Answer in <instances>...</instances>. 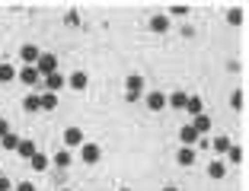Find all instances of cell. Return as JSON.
Wrapping results in <instances>:
<instances>
[{
	"instance_id": "cell-3",
	"label": "cell",
	"mask_w": 249,
	"mask_h": 191,
	"mask_svg": "<svg viewBox=\"0 0 249 191\" xmlns=\"http://www.w3.org/2000/svg\"><path fill=\"white\" fill-rule=\"evenodd\" d=\"M36 70L42 77L58 74V58H54V54H48V51H42V54H38V61H36Z\"/></svg>"
},
{
	"instance_id": "cell-32",
	"label": "cell",
	"mask_w": 249,
	"mask_h": 191,
	"mask_svg": "<svg viewBox=\"0 0 249 191\" xmlns=\"http://www.w3.org/2000/svg\"><path fill=\"white\" fill-rule=\"evenodd\" d=\"M10 188H13V182L7 175H0V191H10Z\"/></svg>"
},
{
	"instance_id": "cell-24",
	"label": "cell",
	"mask_w": 249,
	"mask_h": 191,
	"mask_svg": "<svg viewBox=\"0 0 249 191\" xmlns=\"http://www.w3.org/2000/svg\"><path fill=\"white\" fill-rule=\"evenodd\" d=\"M227 156H230V162H233V166H240V162L246 159V153H243V147H236V143H230Z\"/></svg>"
},
{
	"instance_id": "cell-2",
	"label": "cell",
	"mask_w": 249,
	"mask_h": 191,
	"mask_svg": "<svg viewBox=\"0 0 249 191\" xmlns=\"http://www.w3.org/2000/svg\"><path fill=\"white\" fill-rule=\"evenodd\" d=\"M80 159L87 162V166H96V162L103 159V147H99V143H89V140H83V143H80Z\"/></svg>"
},
{
	"instance_id": "cell-13",
	"label": "cell",
	"mask_w": 249,
	"mask_h": 191,
	"mask_svg": "<svg viewBox=\"0 0 249 191\" xmlns=\"http://www.w3.org/2000/svg\"><path fill=\"white\" fill-rule=\"evenodd\" d=\"M38 54H42V51H38L36 45H22V48H19V58L26 61V64H36V61H38Z\"/></svg>"
},
{
	"instance_id": "cell-29",
	"label": "cell",
	"mask_w": 249,
	"mask_h": 191,
	"mask_svg": "<svg viewBox=\"0 0 249 191\" xmlns=\"http://www.w3.org/2000/svg\"><path fill=\"white\" fill-rule=\"evenodd\" d=\"M64 22H67V26H80V13H77V10H71V13L64 16Z\"/></svg>"
},
{
	"instance_id": "cell-9",
	"label": "cell",
	"mask_w": 249,
	"mask_h": 191,
	"mask_svg": "<svg viewBox=\"0 0 249 191\" xmlns=\"http://www.w3.org/2000/svg\"><path fill=\"white\" fill-rule=\"evenodd\" d=\"M192 127L198 131V137H205V134L211 131V118H208V115H195V118H192Z\"/></svg>"
},
{
	"instance_id": "cell-17",
	"label": "cell",
	"mask_w": 249,
	"mask_h": 191,
	"mask_svg": "<svg viewBox=\"0 0 249 191\" xmlns=\"http://www.w3.org/2000/svg\"><path fill=\"white\" fill-rule=\"evenodd\" d=\"M54 166H58V169H67V166H73L71 150H61V153H54Z\"/></svg>"
},
{
	"instance_id": "cell-20",
	"label": "cell",
	"mask_w": 249,
	"mask_h": 191,
	"mask_svg": "<svg viewBox=\"0 0 249 191\" xmlns=\"http://www.w3.org/2000/svg\"><path fill=\"white\" fill-rule=\"evenodd\" d=\"M19 143H22V137H19V134H13V131H10L7 137L0 140V147H3V150H16V147H19Z\"/></svg>"
},
{
	"instance_id": "cell-35",
	"label": "cell",
	"mask_w": 249,
	"mask_h": 191,
	"mask_svg": "<svg viewBox=\"0 0 249 191\" xmlns=\"http://www.w3.org/2000/svg\"><path fill=\"white\" fill-rule=\"evenodd\" d=\"M61 191H71V188H61Z\"/></svg>"
},
{
	"instance_id": "cell-6",
	"label": "cell",
	"mask_w": 249,
	"mask_h": 191,
	"mask_svg": "<svg viewBox=\"0 0 249 191\" xmlns=\"http://www.w3.org/2000/svg\"><path fill=\"white\" fill-rule=\"evenodd\" d=\"M19 80L26 83V86H36V83L42 80V74H38V70H36V64H26V67H22V70H19Z\"/></svg>"
},
{
	"instance_id": "cell-18",
	"label": "cell",
	"mask_w": 249,
	"mask_h": 191,
	"mask_svg": "<svg viewBox=\"0 0 249 191\" xmlns=\"http://www.w3.org/2000/svg\"><path fill=\"white\" fill-rule=\"evenodd\" d=\"M176 159H179V166H192V162H195V150H192V147H179Z\"/></svg>"
},
{
	"instance_id": "cell-31",
	"label": "cell",
	"mask_w": 249,
	"mask_h": 191,
	"mask_svg": "<svg viewBox=\"0 0 249 191\" xmlns=\"http://www.w3.org/2000/svg\"><path fill=\"white\" fill-rule=\"evenodd\" d=\"M13 191H36V185H32V182H19Z\"/></svg>"
},
{
	"instance_id": "cell-11",
	"label": "cell",
	"mask_w": 249,
	"mask_h": 191,
	"mask_svg": "<svg viewBox=\"0 0 249 191\" xmlns=\"http://www.w3.org/2000/svg\"><path fill=\"white\" fill-rule=\"evenodd\" d=\"M179 140H182V147H192V143H198L201 137H198V131H195L192 125H185L182 131H179Z\"/></svg>"
},
{
	"instance_id": "cell-23",
	"label": "cell",
	"mask_w": 249,
	"mask_h": 191,
	"mask_svg": "<svg viewBox=\"0 0 249 191\" xmlns=\"http://www.w3.org/2000/svg\"><path fill=\"white\" fill-rule=\"evenodd\" d=\"M29 166H32L36 172H45V169H48V156H45V153H36V156L29 159Z\"/></svg>"
},
{
	"instance_id": "cell-22",
	"label": "cell",
	"mask_w": 249,
	"mask_h": 191,
	"mask_svg": "<svg viewBox=\"0 0 249 191\" xmlns=\"http://www.w3.org/2000/svg\"><path fill=\"white\" fill-rule=\"evenodd\" d=\"M45 86H48V93H54V89L64 86V77H61V74H48V77H45Z\"/></svg>"
},
{
	"instance_id": "cell-16",
	"label": "cell",
	"mask_w": 249,
	"mask_h": 191,
	"mask_svg": "<svg viewBox=\"0 0 249 191\" xmlns=\"http://www.w3.org/2000/svg\"><path fill=\"white\" fill-rule=\"evenodd\" d=\"M38 102H42V111H54V109H58V96H54V93H42V96H38Z\"/></svg>"
},
{
	"instance_id": "cell-25",
	"label": "cell",
	"mask_w": 249,
	"mask_h": 191,
	"mask_svg": "<svg viewBox=\"0 0 249 191\" xmlns=\"http://www.w3.org/2000/svg\"><path fill=\"white\" fill-rule=\"evenodd\" d=\"M10 80H16L13 64H0V83H10Z\"/></svg>"
},
{
	"instance_id": "cell-30",
	"label": "cell",
	"mask_w": 249,
	"mask_h": 191,
	"mask_svg": "<svg viewBox=\"0 0 249 191\" xmlns=\"http://www.w3.org/2000/svg\"><path fill=\"white\" fill-rule=\"evenodd\" d=\"M7 134H10V121H7V118H0V140L7 137Z\"/></svg>"
},
{
	"instance_id": "cell-4",
	"label": "cell",
	"mask_w": 249,
	"mask_h": 191,
	"mask_svg": "<svg viewBox=\"0 0 249 191\" xmlns=\"http://www.w3.org/2000/svg\"><path fill=\"white\" fill-rule=\"evenodd\" d=\"M144 102L150 111H163L166 109V93H160V89H150V93L144 96Z\"/></svg>"
},
{
	"instance_id": "cell-14",
	"label": "cell",
	"mask_w": 249,
	"mask_h": 191,
	"mask_svg": "<svg viewBox=\"0 0 249 191\" xmlns=\"http://www.w3.org/2000/svg\"><path fill=\"white\" fill-rule=\"evenodd\" d=\"M150 29H154V32H166V29H169V16H166V13L150 16Z\"/></svg>"
},
{
	"instance_id": "cell-33",
	"label": "cell",
	"mask_w": 249,
	"mask_h": 191,
	"mask_svg": "<svg viewBox=\"0 0 249 191\" xmlns=\"http://www.w3.org/2000/svg\"><path fill=\"white\" fill-rule=\"evenodd\" d=\"M163 191H179V188H176V185H163Z\"/></svg>"
},
{
	"instance_id": "cell-5",
	"label": "cell",
	"mask_w": 249,
	"mask_h": 191,
	"mask_svg": "<svg viewBox=\"0 0 249 191\" xmlns=\"http://www.w3.org/2000/svg\"><path fill=\"white\" fill-rule=\"evenodd\" d=\"M83 143V131L80 127H64V150H73V147H80Z\"/></svg>"
},
{
	"instance_id": "cell-34",
	"label": "cell",
	"mask_w": 249,
	"mask_h": 191,
	"mask_svg": "<svg viewBox=\"0 0 249 191\" xmlns=\"http://www.w3.org/2000/svg\"><path fill=\"white\" fill-rule=\"evenodd\" d=\"M118 191H131V188H118Z\"/></svg>"
},
{
	"instance_id": "cell-28",
	"label": "cell",
	"mask_w": 249,
	"mask_h": 191,
	"mask_svg": "<svg viewBox=\"0 0 249 191\" xmlns=\"http://www.w3.org/2000/svg\"><path fill=\"white\" fill-rule=\"evenodd\" d=\"M169 13H173V16H185V13H189V3H173Z\"/></svg>"
},
{
	"instance_id": "cell-19",
	"label": "cell",
	"mask_w": 249,
	"mask_h": 191,
	"mask_svg": "<svg viewBox=\"0 0 249 191\" xmlns=\"http://www.w3.org/2000/svg\"><path fill=\"white\" fill-rule=\"evenodd\" d=\"M243 19H246V10H243V7H233V10H227V22H230V26H240Z\"/></svg>"
},
{
	"instance_id": "cell-27",
	"label": "cell",
	"mask_w": 249,
	"mask_h": 191,
	"mask_svg": "<svg viewBox=\"0 0 249 191\" xmlns=\"http://www.w3.org/2000/svg\"><path fill=\"white\" fill-rule=\"evenodd\" d=\"M211 147L217 150V153H227V150H230V137H214Z\"/></svg>"
},
{
	"instance_id": "cell-36",
	"label": "cell",
	"mask_w": 249,
	"mask_h": 191,
	"mask_svg": "<svg viewBox=\"0 0 249 191\" xmlns=\"http://www.w3.org/2000/svg\"><path fill=\"white\" fill-rule=\"evenodd\" d=\"M0 175H3V172H0Z\"/></svg>"
},
{
	"instance_id": "cell-8",
	"label": "cell",
	"mask_w": 249,
	"mask_h": 191,
	"mask_svg": "<svg viewBox=\"0 0 249 191\" xmlns=\"http://www.w3.org/2000/svg\"><path fill=\"white\" fill-rule=\"evenodd\" d=\"M67 83H71V89H77V93H80V89L89 86V77H87V70H73Z\"/></svg>"
},
{
	"instance_id": "cell-21",
	"label": "cell",
	"mask_w": 249,
	"mask_h": 191,
	"mask_svg": "<svg viewBox=\"0 0 249 191\" xmlns=\"http://www.w3.org/2000/svg\"><path fill=\"white\" fill-rule=\"evenodd\" d=\"M22 109L29 111V115H32V111H42V102H38V96H36V93L26 96V99H22Z\"/></svg>"
},
{
	"instance_id": "cell-1",
	"label": "cell",
	"mask_w": 249,
	"mask_h": 191,
	"mask_svg": "<svg viewBox=\"0 0 249 191\" xmlns=\"http://www.w3.org/2000/svg\"><path fill=\"white\" fill-rule=\"evenodd\" d=\"M141 96H144V77L128 74V80H124V99H128V102H138Z\"/></svg>"
},
{
	"instance_id": "cell-26",
	"label": "cell",
	"mask_w": 249,
	"mask_h": 191,
	"mask_svg": "<svg viewBox=\"0 0 249 191\" xmlns=\"http://www.w3.org/2000/svg\"><path fill=\"white\" fill-rule=\"evenodd\" d=\"M230 105H233L236 111H243V105H246V96H243V89H236V93L230 96Z\"/></svg>"
},
{
	"instance_id": "cell-10",
	"label": "cell",
	"mask_w": 249,
	"mask_h": 191,
	"mask_svg": "<svg viewBox=\"0 0 249 191\" xmlns=\"http://www.w3.org/2000/svg\"><path fill=\"white\" fill-rule=\"evenodd\" d=\"M208 175L214 178V182H220V178L227 175V162H220V159H214V162H208Z\"/></svg>"
},
{
	"instance_id": "cell-12",
	"label": "cell",
	"mask_w": 249,
	"mask_h": 191,
	"mask_svg": "<svg viewBox=\"0 0 249 191\" xmlns=\"http://www.w3.org/2000/svg\"><path fill=\"white\" fill-rule=\"evenodd\" d=\"M16 153H19L22 159H32V156L38 153V147H36V140H22L19 147H16Z\"/></svg>"
},
{
	"instance_id": "cell-15",
	"label": "cell",
	"mask_w": 249,
	"mask_h": 191,
	"mask_svg": "<svg viewBox=\"0 0 249 191\" xmlns=\"http://www.w3.org/2000/svg\"><path fill=\"white\" fill-rule=\"evenodd\" d=\"M185 111H189L192 118H195V115H205V105H201V99H198V96H189V102H185Z\"/></svg>"
},
{
	"instance_id": "cell-7",
	"label": "cell",
	"mask_w": 249,
	"mask_h": 191,
	"mask_svg": "<svg viewBox=\"0 0 249 191\" xmlns=\"http://www.w3.org/2000/svg\"><path fill=\"white\" fill-rule=\"evenodd\" d=\"M185 102H189V93H185V89H176L173 96H166V105H173L176 111H182Z\"/></svg>"
}]
</instances>
